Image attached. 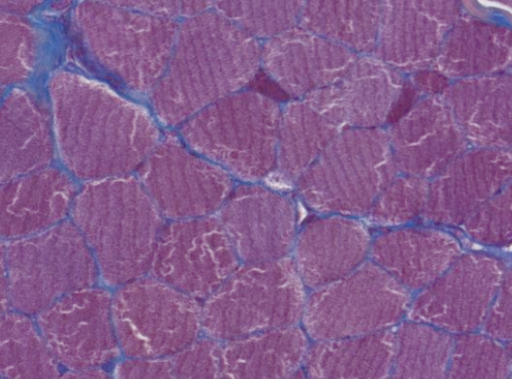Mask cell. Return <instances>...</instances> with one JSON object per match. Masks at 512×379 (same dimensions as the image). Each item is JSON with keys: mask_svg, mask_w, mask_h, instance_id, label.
<instances>
[{"mask_svg": "<svg viewBox=\"0 0 512 379\" xmlns=\"http://www.w3.org/2000/svg\"><path fill=\"white\" fill-rule=\"evenodd\" d=\"M48 87L58 153L77 178L127 175L159 142L157 125L146 110L100 82L58 71Z\"/></svg>", "mask_w": 512, "mask_h": 379, "instance_id": "1", "label": "cell"}, {"mask_svg": "<svg viewBox=\"0 0 512 379\" xmlns=\"http://www.w3.org/2000/svg\"><path fill=\"white\" fill-rule=\"evenodd\" d=\"M261 51L259 39L216 10L189 16L179 26L168 64L153 88L157 117L176 125L245 89L261 67Z\"/></svg>", "mask_w": 512, "mask_h": 379, "instance_id": "2", "label": "cell"}, {"mask_svg": "<svg viewBox=\"0 0 512 379\" xmlns=\"http://www.w3.org/2000/svg\"><path fill=\"white\" fill-rule=\"evenodd\" d=\"M70 215L105 285L119 287L149 272L164 222L139 178L127 174L88 181L78 190Z\"/></svg>", "mask_w": 512, "mask_h": 379, "instance_id": "3", "label": "cell"}, {"mask_svg": "<svg viewBox=\"0 0 512 379\" xmlns=\"http://www.w3.org/2000/svg\"><path fill=\"white\" fill-rule=\"evenodd\" d=\"M281 107L242 89L185 121L181 134L191 149L243 182H259L276 168Z\"/></svg>", "mask_w": 512, "mask_h": 379, "instance_id": "4", "label": "cell"}, {"mask_svg": "<svg viewBox=\"0 0 512 379\" xmlns=\"http://www.w3.org/2000/svg\"><path fill=\"white\" fill-rule=\"evenodd\" d=\"M381 127L344 129L295 183L300 200L318 214L360 217L398 174Z\"/></svg>", "mask_w": 512, "mask_h": 379, "instance_id": "5", "label": "cell"}, {"mask_svg": "<svg viewBox=\"0 0 512 379\" xmlns=\"http://www.w3.org/2000/svg\"><path fill=\"white\" fill-rule=\"evenodd\" d=\"M292 257L241 263L204 299L202 332L228 341L301 322L307 298Z\"/></svg>", "mask_w": 512, "mask_h": 379, "instance_id": "6", "label": "cell"}, {"mask_svg": "<svg viewBox=\"0 0 512 379\" xmlns=\"http://www.w3.org/2000/svg\"><path fill=\"white\" fill-rule=\"evenodd\" d=\"M9 278L11 308L40 313L66 294L94 286L100 278L95 257L73 221L40 233L1 242Z\"/></svg>", "mask_w": 512, "mask_h": 379, "instance_id": "7", "label": "cell"}, {"mask_svg": "<svg viewBox=\"0 0 512 379\" xmlns=\"http://www.w3.org/2000/svg\"><path fill=\"white\" fill-rule=\"evenodd\" d=\"M74 22L92 56L129 88L153 90L170 59L179 26L169 17L84 0Z\"/></svg>", "mask_w": 512, "mask_h": 379, "instance_id": "8", "label": "cell"}, {"mask_svg": "<svg viewBox=\"0 0 512 379\" xmlns=\"http://www.w3.org/2000/svg\"><path fill=\"white\" fill-rule=\"evenodd\" d=\"M410 291L371 260L307 294L302 327L313 341L391 329L408 314Z\"/></svg>", "mask_w": 512, "mask_h": 379, "instance_id": "9", "label": "cell"}, {"mask_svg": "<svg viewBox=\"0 0 512 379\" xmlns=\"http://www.w3.org/2000/svg\"><path fill=\"white\" fill-rule=\"evenodd\" d=\"M112 316L127 357H170L202 332L198 299L153 276L119 286L112 298Z\"/></svg>", "mask_w": 512, "mask_h": 379, "instance_id": "10", "label": "cell"}, {"mask_svg": "<svg viewBox=\"0 0 512 379\" xmlns=\"http://www.w3.org/2000/svg\"><path fill=\"white\" fill-rule=\"evenodd\" d=\"M138 176L163 217L171 220L214 215L234 189L229 172L170 135L157 143Z\"/></svg>", "mask_w": 512, "mask_h": 379, "instance_id": "11", "label": "cell"}, {"mask_svg": "<svg viewBox=\"0 0 512 379\" xmlns=\"http://www.w3.org/2000/svg\"><path fill=\"white\" fill-rule=\"evenodd\" d=\"M241 261L216 214L173 220L159 236L149 273L196 298L206 299Z\"/></svg>", "mask_w": 512, "mask_h": 379, "instance_id": "12", "label": "cell"}, {"mask_svg": "<svg viewBox=\"0 0 512 379\" xmlns=\"http://www.w3.org/2000/svg\"><path fill=\"white\" fill-rule=\"evenodd\" d=\"M111 293L87 287L64 295L37 314L36 324L59 365L103 367L120 355Z\"/></svg>", "mask_w": 512, "mask_h": 379, "instance_id": "13", "label": "cell"}, {"mask_svg": "<svg viewBox=\"0 0 512 379\" xmlns=\"http://www.w3.org/2000/svg\"><path fill=\"white\" fill-rule=\"evenodd\" d=\"M505 271L498 257L461 254L411 300L408 316L452 333L473 332L484 324Z\"/></svg>", "mask_w": 512, "mask_h": 379, "instance_id": "14", "label": "cell"}, {"mask_svg": "<svg viewBox=\"0 0 512 379\" xmlns=\"http://www.w3.org/2000/svg\"><path fill=\"white\" fill-rule=\"evenodd\" d=\"M241 263L279 260L292 253L298 233L294 201L273 188L244 182L216 213Z\"/></svg>", "mask_w": 512, "mask_h": 379, "instance_id": "15", "label": "cell"}, {"mask_svg": "<svg viewBox=\"0 0 512 379\" xmlns=\"http://www.w3.org/2000/svg\"><path fill=\"white\" fill-rule=\"evenodd\" d=\"M461 9V0H382L373 54L400 72L430 68Z\"/></svg>", "mask_w": 512, "mask_h": 379, "instance_id": "16", "label": "cell"}, {"mask_svg": "<svg viewBox=\"0 0 512 379\" xmlns=\"http://www.w3.org/2000/svg\"><path fill=\"white\" fill-rule=\"evenodd\" d=\"M512 179V149L465 150L429 181L423 219L462 225Z\"/></svg>", "mask_w": 512, "mask_h": 379, "instance_id": "17", "label": "cell"}, {"mask_svg": "<svg viewBox=\"0 0 512 379\" xmlns=\"http://www.w3.org/2000/svg\"><path fill=\"white\" fill-rule=\"evenodd\" d=\"M358 54L299 25L262 44L261 67L287 94L298 99L338 81Z\"/></svg>", "mask_w": 512, "mask_h": 379, "instance_id": "18", "label": "cell"}, {"mask_svg": "<svg viewBox=\"0 0 512 379\" xmlns=\"http://www.w3.org/2000/svg\"><path fill=\"white\" fill-rule=\"evenodd\" d=\"M387 133L398 172L426 179L439 174L468 143L441 95L420 98Z\"/></svg>", "mask_w": 512, "mask_h": 379, "instance_id": "19", "label": "cell"}, {"mask_svg": "<svg viewBox=\"0 0 512 379\" xmlns=\"http://www.w3.org/2000/svg\"><path fill=\"white\" fill-rule=\"evenodd\" d=\"M404 89V79L376 55H358L335 83L303 97L343 128H378L389 118Z\"/></svg>", "mask_w": 512, "mask_h": 379, "instance_id": "20", "label": "cell"}, {"mask_svg": "<svg viewBox=\"0 0 512 379\" xmlns=\"http://www.w3.org/2000/svg\"><path fill=\"white\" fill-rule=\"evenodd\" d=\"M372 235L355 216L319 214L298 230L292 259L306 288L332 283L361 266L370 254Z\"/></svg>", "mask_w": 512, "mask_h": 379, "instance_id": "21", "label": "cell"}, {"mask_svg": "<svg viewBox=\"0 0 512 379\" xmlns=\"http://www.w3.org/2000/svg\"><path fill=\"white\" fill-rule=\"evenodd\" d=\"M77 193V186L67 173L49 166L3 182L2 239L34 235L66 220Z\"/></svg>", "mask_w": 512, "mask_h": 379, "instance_id": "22", "label": "cell"}, {"mask_svg": "<svg viewBox=\"0 0 512 379\" xmlns=\"http://www.w3.org/2000/svg\"><path fill=\"white\" fill-rule=\"evenodd\" d=\"M457 239L438 229L400 226L372 238L370 260L409 291L436 280L460 255Z\"/></svg>", "mask_w": 512, "mask_h": 379, "instance_id": "23", "label": "cell"}, {"mask_svg": "<svg viewBox=\"0 0 512 379\" xmlns=\"http://www.w3.org/2000/svg\"><path fill=\"white\" fill-rule=\"evenodd\" d=\"M441 96L467 142L512 149V73L456 80Z\"/></svg>", "mask_w": 512, "mask_h": 379, "instance_id": "24", "label": "cell"}, {"mask_svg": "<svg viewBox=\"0 0 512 379\" xmlns=\"http://www.w3.org/2000/svg\"><path fill=\"white\" fill-rule=\"evenodd\" d=\"M53 121L44 103L23 89L3 100L0 119L1 183L48 167L54 157Z\"/></svg>", "mask_w": 512, "mask_h": 379, "instance_id": "25", "label": "cell"}, {"mask_svg": "<svg viewBox=\"0 0 512 379\" xmlns=\"http://www.w3.org/2000/svg\"><path fill=\"white\" fill-rule=\"evenodd\" d=\"M309 347V336L298 324L224 341L220 378L296 377L304 373Z\"/></svg>", "mask_w": 512, "mask_h": 379, "instance_id": "26", "label": "cell"}, {"mask_svg": "<svg viewBox=\"0 0 512 379\" xmlns=\"http://www.w3.org/2000/svg\"><path fill=\"white\" fill-rule=\"evenodd\" d=\"M511 67L512 29L463 15L431 66L455 80L503 73Z\"/></svg>", "mask_w": 512, "mask_h": 379, "instance_id": "27", "label": "cell"}, {"mask_svg": "<svg viewBox=\"0 0 512 379\" xmlns=\"http://www.w3.org/2000/svg\"><path fill=\"white\" fill-rule=\"evenodd\" d=\"M395 353L394 330L317 340L310 344L304 374L310 378H387Z\"/></svg>", "mask_w": 512, "mask_h": 379, "instance_id": "28", "label": "cell"}, {"mask_svg": "<svg viewBox=\"0 0 512 379\" xmlns=\"http://www.w3.org/2000/svg\"><path fill=\"white\" fill-rule=\"evenodd\" d=\"M344 129L307 98L288 102L281 107L274 172L295 184Z\"/></svg>", "mask_w": 512, "mask_h": 379, "instance_id": "29", "label": "cell"}, {"mask_svg": "<svg viewBox=\"0 0 512 379\" xmlns=\"http://www.w3.org/2000/svg\"><path fill=\"white\" fill-rule=\"evenodd\" d=\"M382 0H307L298 25L356 54L374 53Z\"/></svg>", "mask_w": 512, "mask_h": 379, "instance_id": "30", "label": "cell"}, {"mask_svg": "<svg viewBox=\"0 0 512 379\" xmlns=\"http://www.w3.org/2000/svg\"><path fill=\"white\" fill-rule=\"evenodd\" d=\"M0 372L4 378H56L59 363L37 324L27 314L10 310L1 314Z\"/></svg>", "mask_w": 512, "mask_h": 379, "instance_id": "31", "label": "cell"}, {"mask_svg": "<svg viewBox=\"0 0 512 379\" xmlns=\"http://www.w3.org/2000/svg\"><path fill=\"white\" fill-rule=\"evenodd\" d=\"M395 333L391 378H443L447 376L453 342L448 331L410 319Z\"/></svg>", "mask_w": 512, "mask_h": 379, "instance_id": "32", "label": "cell"}, {"mask_svg": "<svg viewBox=\"0 0 512 379\" xmlns=\"http://www.w3.org/2000/svg\"><path fill=\"white\" fill-rule=\"evenodd\" d=\"M307 0H215L217 12L257 39L298 25Z\"/></svg>", "mask_w": 512, "mask_h": 379, "instance_id": "33", "label": "cell"}, {"mask_svg": "<svg viewBox=\"0 0 512 379\" xmlns=\"http://www.w3.org/2000/svg\"><path fill=\"white\" fill-rule=\"evenodd\" d=\"M428 190V179L398 173L374 201L367 220L383 228L405 226L423 216Z\"/></svg>", "mask_w": 512, "mask_h": 379, "instance_id": "34", "label": "cell"}, {"mask_svg": "<svg viewBox=\"0 0 512 379\" xmlns=\"http://www.w3.org/2000/svg\"><path fill=\"white\" fill-rule=\"evenodd\" d=\"M511 373L506 348L492 336L467 332L454 339L449 378H506Z\"/></svg>", "mask_w": 512, "mask_h": 379, "instance_id": "35", "label": "cell"}, {"mask_svg": "<svg viewBox=\"0 0 512 379\" xmlns=\"http://www.w3.org/2000/svg\"><path fill=\"white\" fill-rule=\"evenodd\" d=\"M1 84L26 80L37 63L40 37L36 28L21 15L1 12Z\"/></svg>", "mask_w": 512, "mask_h": 379, "instance_id": "36", "label": "cell"}, {"mask_svg": "<svg viewBox=\"0 0 512 379\" xmlns=\"http://www.w3.org/2000/svg\"><path fill=\"white\" fill-rule=\"evenodd\" d=\"M466 234L486 246L512 243V179L463 224Z\"/></svg>", "mask_w": 512, "mask_h": 379, "instance_id": "37", "label": "cell"}, {"mask_svg": "<svg viewBox=\"0 0 512 379\" xmlns=\"http://www.w3.org/2000/svg\"><path fill=\"white\" fill-rule=\"evenodd\" d=\"M222 341L205 335L171 356L174 378H220Z\"/></svg>", "mask_w": 512, "mask_h": 379, "instance_id": "38", "label": "cell"}, {"mask_svg": "<svg viewBox=\"0 0 512 379\" xmlns=\"http://www.w3.org/2000/svg\"><path fill=\"white\" fill-rule=\"evenodd\" d=\"M483 328L487 335L497 340H512V268L502 277Z\"/></svg>", "mask_w": 512, "mask_h": 379, "instance_id": "39", "label": "cell"}, {"mask_svg": "<svg viewBox=\"0 0 512 379\" xmlns=\"http://www.w3.org/2000/svg\"><path fill=\"white\" fill-rule=\"evenodd\" d=\"M116 378H174L170 357H128L118 362L113 370Z\"/></svg>", "mask_w": 512, "mask_h": 379, "instance_id": "40", "label": "cell"}, {"mask_svg": "<svg viewBox=\"0 0 512 379\" xmlns=\"http://www.w3.org/2000/svg\"><path fill=\"white\" fill-rule=\"evenodd\" d=\"M137 12L172 18L181 15L179 0H91Z\"/></svg>", "mask_w": 512, "mask_h": 379, "instance_id": "41", "label": "cell"}, {"mask_svg": "<svg viewBox=\"0 0 512 379\" xmlns=\"http://www.w3.org/2000/svg\"><path fill=\"white\" fill-rule=\"evenodd\" d=\"M449 79L433 68L412 73L411 83L424 96L441 95L449 86Z\"/></svg>", "mask_w": 512, "mask_h": 379, "instance_id": "42", "label": "cell"}, {"mask_svg": "<svg viewBox=\"0 0 512 379\" xmlns=\"http://www.w3.org/2000/svg\"><path fill=\"white\" fill-rule=\"evenodd\" d=\"M43 0H0L2 12L24 15L36 9Z\"/></svg>", "mask_w": 512, "mask_h": 379, "instance_id": "43", "label": "cell"}, {"mask_svg": "<svg viewBox=\"0 0 512 379\" xmlns=\"http://www.w3.org/2000/svg\"><path fill=\"white\" fill-rule=\"evenodd\" d=\"M215 0H179L181 15L192 16L197 13L206 11L214 5Z\"/></svg>", "mask_w": 512, "mask_h": 379, "instance_id": "44", "label": "cell"}, {"mask_svg": "<svg viewBox=\"0 0 512 379\" xmlns=\"http://www.w3.org/2000/svg\"><path fill=\"white\" fill-rule=\"evenodd\" d=\"M109 374L102 367H89L68 370L62 378H108Z\"/></svg>", "mask_w": 512, "mask_h": 379, "instance_id": "45", "label": "cell"}, {"mask_svg": "<svg viewBox=\"0 0 512 379\" xmlns=\"http://www.w3.org/2000/svg\"><path fill=\"white\" fill-rule=\"evenodd\" d=\"M486 6L505 10L512 14V0H479Z\"/></svg>", "mask_w": 512, "mask_h": 379, "instance_id": "46", "label": "cell"}, {"mask_svg": "<svg viewBox=\"0 0 512 379\" xmlns=\"http://www.w3.org/2000/svg\"><path fill=\"white\" fill-rule=\"evenodd\" d=\"M506 351H507V354H508V356H509V359H510V361H511V363H512V340H511V341H509V343H508V345H507V347H506Z\"/></svg>", "mask_w": 512, "mask_h": 379, "instance_id": "47", "label": "cell"}, {"mask_svg": "<svg viewBox=\"0 0 512 379\" xmlns=\"http://www.w3.org/2000/svg\"><path fill=\"white\" fill-rule=\"evenodd\" d=\"M508 72L512 73V67L510 68V70Z\"/></svg>", "mask_w": 512, "mask_h": 379, "instance_id": "48", "label": "cell"}]
</instances>
